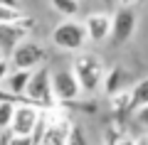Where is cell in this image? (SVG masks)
Wrapping results in <instances>:
<instances>
[{
	"mask_svg": "<svg viewBox=\"0 0 148 145\" xmlns=\"http://www.w3.org/2000/svg\"><path fill=\"white\" fill-rule=\"evenodd\" d=\"M25 99L42 111H54L57 96H54V88H52V71L47 67L32 69V76L25 88Z\"/></svg>",
	"mask_w": 148,
	"mask_h": 145,
	"instance_id": "1",
	"label": "cell"
},
{
	"mask_svg": "<svg viewBox=\"0 0 148 145\" xmlns=\"http://www.w3.org/2000/svg\"><path fill=\"white\" fill-rule=\"evenodd\" d=\"M72 71L79 81L82 91L86 93H96L104 81V62L96 54H79L72 64Z\"/></svg>",
	"mask_w": 148,
	"mask_h": 145,
	"instance_id": "2",
	"label": "cell"
},
{
	"mask_svg": "<svg viewBox=\"0 0 148 145\" xmlns=\"http://www.w3.org/2000/svg\"><path fill=\"white\" fill-rule=\"evenodd\" d=\"M52 42H54V47L64 49V52H79L89 42L84 22H74L72 17H64V22H59L52 30Z\"/></svg>",
	"mask_w": 148,
	"mask_h": 145,
	"instance_id": "3",
	"label": "cell"
},
{
	"mask_svg": "<svg viewBox=\"0 0 148 145\" xmlns=\"http://www.w3.org/2000/svg\"><path fill=\"white\" fill-rule=\"evenodd\" d=\"M47 59V52H45V47L35 39H22L20 44H15V49L10 52V64L15 69H37L42 67V62Z\"/></svg>",
	"mask_w": 148,
	"mask_h": 145,
	"instance_id": "4",
	"label": "cell"
},
{
	"mask_svg": "<svg viewBox=\"0 0 148 145\" xmlns=\"http://www.w3.org/2000/svg\"><path fill=\"white\" fill-rule=\"evenodd\" d=\"M32 30H35V17L30 15H22L15 22H0V47H3V52L10 54L15 49V44L27 39V35Z\"/></svg>",
	"mask_w": 148,
	"mask_h": 145,
	"instance_id": "5",
	"label": "cell"
},
{
	"mask_svg": "<svg viewBox=\"0 0 148 145\" xmlns=\"http://www.w3.org/2000/svg\"><path fill=\"white\" fill-rule=\"evenodd\" d=\"M52 88H54V96H57V103H72L82 96V86L72 69L52 71Z\"/></svg>",
	"mask_w": 148,
	"mask_h": 145,
	"instance_id": "6",
	"label": "cell"
},
{
	"mask_svg": "<svg viewBox=\"0 0 148 145\" xmlns=\"http://www.w3.org/2000/svg\"><path fill=\"white\" fill-rule=\"evenodd\" d=\"M133 32H136V12L131 5H121L111 15V42L123 44L133 37Z\"/></svg>",
	"mask_w": 148,
	"mask_h": 145,
	"instance_id": "7",
	"label": "cell"
},
{
	"mask_svg": "<svg viewBox=\"0 0 148 145\" xmlns=\"http://www.w3.org/2000/svg\"><path fill=\"white\" fill-rule=\"evenodd\" d=\"M40 113H42V108H37L30 101L17 103L15 113H12V120H10V133L12 135H32L37 120H40Z\"/></svg>",
	"mask_w": 148,
	"mask_h": 145,
	"instance_id": "8",
	"label": "cell"
},
{
	"mask_svg": "<svg viewBox=\"0 0 148 145\" xmlns=\"http://www.w3.org/2000/svg\"><path fill=\"white\" fill-rule=\"evenodd\" d=\"M69 128H72V120L69 118L47 116L45 125H42V133H40V145H67Z\"/></svg>",
	"mask_w": 148,
	"mask_h": 145,
	"instance_id": "9",
	"label": "cell"
},
{
	"mask_svg": "<svg viewBox=\"0 0 148 145\" xmlns=\"http://www.w3.org/2000/svg\"><path fill=\"white\" fill-rule=\"evenodd\" d=\"M84 30H86V39L94 42V44H101L111 37V17L104 15V12H91L84 20Z\"/></svg>",
	"mask_w": 148,
	"mask_h": 145,
	"instance_id": "10",
	"label": "cell"
},
{
	"mask_svg": "<svg viewBox=\"0 0 148 145\" xmlns=\"http://www.w3.org/2000/svg\"><path fill=\"white\" fill-rule=\"evenodd\" d=\"M126 81H128V74L123 71L121 67H114L111 71L104 74V81H101V86H104V93L106 96H116V93H121L123 88H126Z\"/></svg>",
	"mask_w": 148,
	"mask_h": 145,
	"instance_id": "11",
	"label": "cell"
},
{
	"mask_svg": "<svg viewBox=\"0 0 148 145\" xmlns=\"http://www.w3.org/2000/svg\"><path fill=\"white\" fill-rule=\"evenodd\" d=\"M32 71L30 69H15V71H10L5 76V88L12 93H17V96H25V88H27V81H30Z\"/></svg>",
	"mask_w": 148,
	"mask_h": 145,
	"instance_id": "12",
	"label": "cell"
},
{
	"mask_svg": "<svg viewBox=\"0 0 148 145\" xmlns=\"http://www.w3.org/2000/svg\"><path fill=\"white\" fill-rule=\"evenodd\" d=\"M143 103H148V76L136 81L131 88V108H138Z\"/></svg>",
	"mask_w": 148,
	"mask_h": 145,
	"instance_id": "13",
	"label": "cell"
},
{
	"mask_svg": "<svg viewBox=\"0 0 148 145\" xmlns=\"http://www.w3.org/2000/svg\"><path fill=\"white\" fill-rule=\"evenodd\" d=\"M52 7L62 17H77L79 15V0H49Z\"/></svg>",
	"mask_w": 148,
	"mask_h": 145,
	"instance_id": "14",
	"label": "cell"
},
{
	"mask_svg": "<svg viewBox=\"0 0 148 145\" xmlns=\"http://www.w3.org/2000/svg\"><path fill=\"white\" fill-rule=\"evenodd\" d=\"M15 106L12 101H0V130H10V120L15 113Z\"/></svg>",
	"mask_w": 148,
	"mask_h": 145,
	"instance_id": "15",
	"label": "cell"
},
{
	"mask_svg": "<svg viewBox=\"0 0 148 145\" xmlns=\"http://www.w3.org/2000/svg\"><path fill=\"white\" fill-rule=\"evenodd\" d=\"M67 145H89L86 133H84V128H82L79 123H72V128H69V138H67Z\"/></svg>",
	"mask_w": 148,
	"mask_h": 145,
	"instance_id": "16",
	"label": "cell"
},
{
	"mask_svg": "<svg viewBox=\"0 0 148 145\" xmlns=\"http://www.w3.org/2000/svg\"><path fill=\"white\" fill-rule=\"evenodd\" d=\"M22 15H25V12H22L20 7H10V5H0V22H15V20H20Z\"/></svg>",
	"mask_w": 148,
	"mask_h": 145,
	"instance_id": "17",
	"label": "cell"
},
{
	"mask_svg": "<svg viewBox=\"0 0 148 145\" xmlns=\"http://www.w3.org/2000/svg\"><path fill=\"white\" fill-rule=\"evenodd\" d=\"M136 123L143 125V128L148 130V103H143V106L136 108Z\"/></svg>",
	"mask_w": 148,
	"mask_h": 145,
	"instance_id": "18",
	"label": "cell"
},
{
	"mask_svg": "<svg viewBox=\"0 0 148 145\" xmlns=\"http://www.w3.org/2000/svg\"><path fill=\"white\" fill-rule=\"evenodd\" d=\"M10 145H35L32 135H10Z\"/></svg>",
	"mask_w": 148,
	"mask_h": 145,
	"instance_id": "19",
	"label": "cell"
},
{
	"mask_svg": "<svg viewBox=\"0 0 148 145\" xmlns=\"http://www.w3.org/2000/svg\"><path fill=\"white\" fill-rule=\"evenodd\" d=\"M8 74H10V62H8V59H0V84L5 81Z\"/></svg>",
	"mask_w": 148,
	"mask_h": 145,
	"instance_id": "20",
	"label": "cell"
},
{
	"mask_svg": "<svg viewBox=\"0 0 148 145\" xmlns=\"http://www.w3.org/2000/svg\"><path fill=\"white\" fill-rule=\"evenodd\" d=\"M0 5H10V7H20V0H0Z\"/></svg>",
	"mask_w": 148,
	"mask_h": 145,
	"instance_id": "21",
	"label": "cell"
},
{
	"mask_svg": "<svg viewBox=\"0 0 148 145\" xmlns=\"http://www.w3.org/2000/svg\"><path fill=\"white\" fill-rule=\"evenodd\" d=\"M136 145H148V135H143V138L136 140Z\"/></svg>",
	"mask_w": 148,
	"mask_h": 145,
	"instance_id": "22",
	"label": "cell"
},
{
	"mask_svg": "<svg viewBox=\"0 0 148 145\" xmlns=\"http://www.w3.org/2000/svg\"><path fill=\"white\" fill-rule=\"evenodd\" d=\"M116 3H121V5H133V3H138V0H116Z\"/></svg>",
	"mask_w": 148,
	"mask_h": 145,
	"instance_id": "23",
	"label": "cell"
},
{
	"mask_svg": "<svg viewBox=\"0 0 148 145\" xmlns=\"http://www.w3.org/2000/svg\"><path fill=\"white\" fill-rule=\"evenodd\" d=\"M0 59H5V52H3V47H0Z\"/></svg>",
	"mask_w": 148,
	"mask_h": 145,
	"instance_id": "24",
	"label": "cell"
}]
</instances>
